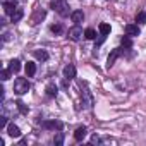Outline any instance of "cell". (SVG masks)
<instances>
[{"label": "cell", "instance_id": "cell-20", "mask_svg": "<svg viewBox=\"0 0 146 146\" xmlns=\"http://www.w3.org/2000/svg\"><path fill=\"white\" fill-rule=\"evenodd\" d=\"M46 95L48 96H57V86L55 84H48L46 86Z\"/></svg>", "mask_w": 146, "mask_h": 146}, {"label": "cell", "instance_id": "cell-3", "mask_svg": "<svg viewBox=\"0 0 146 146\" xmlns=\"http://www.w3.org/2000/svg\"><path fill=\"white\" fill-rule=\"evenodd\" d=\"M69 38H70L72 41H79V40L83 38V29L79 28V24H76L74 28L69 29Z\"/></svg>", "mask_w": 146, "mask_h": 146}, {"label": "cell", "instance_id": "cell-15", "mask_svg": "<svg viewBox=\"0 0 146 146\" xmlns=\"http://www.w3.org/2000/svg\"><path fill=\"white\" fill-rule=\"evenodd\" d=\"M35 58H38V60H41V62H45V60H48V53L45 52V50H35Z\"/></svg>", "mask_w": 146, "mask_h": 146}, {"label": "cell", "instance_id": "cell-1", "mask_svg": "<svg viewBox=\"0 0 146 146\" xmlns=\"http://www.w3.org/2000/svg\"><path fill=\"white\" fill-rule=\"evenodd\" d=\"M50 7H52L57 14H60L62 17H67L69 14H72V12L69 11V4L65 2V0H52V2H50Z\"/></svg>", "mask_w": 146, "mask_h": 146}, {"label": "cell", "instance_id": "cell-26", "mask_svg": "<svg viewBox=\"0 0 146 146\" xmlns=\"http://www.w3.org/2000/svg\"><path fill=\"white\" fill-rule=\"evenodd\" d=\"M122 45H124V46H127V48H131V46H132V41H131V38L124 36V38H122Z\"/></svg>", "mask_w": 146, "mask_h": 146}, {"label": "cell", "instance_id": "cell-5", "mask_svg": "<svg viewBox=\"0 0 146 146\" xmlns=\"http://www.w3.org/2000/svg\"><path fill=\"white\" fill-rule=\"evenodd\" d=\"M70 19H72V23H74V24H81L84 21V12L83 11H74V12L70 14Z\"/></svg>", "mask_w": 146, "mask_h": 146}, {"label": "cell", "instance_id": "cell-11", "mask_svg": "<svg viewBox=\"0 0 146 146\" xmlns=\"http://www.w3.org/2000/svg\"><path fill=\"white\" fill-rule=\"evenodd\" d=\"M125 35H127V36H137V35H139L137 24H127V26H125Z\"/></svg>", "mask_w": 146, "mask_h": 146}, {"label": "cell", "instance_id": "cell-22", "mask_svg": "<svg viewBox=\"0 0 146 146\" xmlns=\"http://www.w3.org/2000/svg\"><path fill=\"white\" fill-rule=\"evenodd\" d=\"M136 23H139V24H144L146 23V11H143V12H139L136 16Z\"/></svg>", "mask_w": 146, "mask_h": 146}, {"label": "cell", "instance_id": "cell-14", "mask_svg": "<svg viewBox=\"0 0 146 146\" xmlns=\"http://www.w3.org/2000/svg\"><path fill=\"white\" fill-rule=\"evenodd\" d=\"M86 137V127L83 125V127H78L76 129V132H74V139L76 141H83Z\"/></svg>", "mask_w": 146, "mask_h": 146}, {"label": "cell", "instance_id": "cell-25", "mask_svg": "<svg viewBox=\"0 0 146 146\" xmlns=\"http://www.w3.org/2000/svg\"><path fill=\"white\" fill-rule=\"evenodd\" d=\"M16 105H17V108H19V112H21V113H28V107H26L23 102H17Z\"/></svg>", "mask_w": 146, "mask_h": 146}, {"label": "cell", "instance_id": "cell-7", "mask_svg": "<svg viewBox=\"0 0 146 146\" xmlns=\"http://www.w3.org/2000/svg\"><path fill=\"white\" fill-rule=\"evenodd\" d=\"M83 105H84L86 108H91V107H93V96H91V93H90L88 90L83 91Z\"/></svg>", "mask_w": 146, "mask_h": 146}, {"label": "cell", "instance_id": "cell-21", "mask_svg": "<svg viewBox=\"0 0 146 146\" xmlns=\"http://www.w3.org/2000/svg\"><path fill=\"white\" fill-rule=\"evenodd\" d=\"M53 143H55V146H62L64 144V134L62 132H57V136L53 137Z\"/></svg>", "mask_w": 146, "mask_h": 146}, {"label": "cell", "instance_id": "cell-12", "mask_svg": "<svg viewBox=\"0 0 146 146\" xmlns=\"http://www.w3.org/2000/svg\"><path fill=\"white\" fill-rule=\"evenodd\" d=\"M36 74V64L35 62H28L26 64V76L28 78H33Z\"/></svg>", "mask_w": 146, "mask_h": 146}, {"label": "cell", "instance_id": "cell-24", "mask_svg": "<svg viewBox=\"0 0 146 146\" xmlns=\"http://www.w3.org/2000/svg\"><path fill=\"white\" fill-rule=\"evenodd\" d=\"M11 74H12L11 69H4V70H2V81H7V79L11 78Z\"/></svg>", "mask_w": 146, "mask_h": 146}, {"label": "cell", "instance_id": "cell-8", "mask_svg": "<svg viewBox=\"0 0 146 146\" xmlns=\"http://www.w3.org/2000/svg\"><path fill=\"white\" fill-rule=\"evenodd\" d=\"M43 125L46 127V129H57V131H60L62 127H64V124L60 122V120H46V122H43Z\"/></svg>", "mask_w": 146, "mask_h": 146}, {"label": "cell", "instance_id": "cell-28", "mask_svg": "<svg viewBox=\"0 0 146 146\" xmlns=\"http://www.w3.org/2000/svg\"><path fill=\"white\" fill-rule=\"evenodd\" d=\"M98 143H100V137L98 136H93L91 137V144H98Z\"/></svg>", "mask_w": 146, "mask_h": 146}, {"label": "cell", "instance_id": "cell-6", "mask_svg": "<svg viewBox=\"0 0 146 146\" xmlns=\"http://www.w3.org/2000/svg\"><path fill=\"white\" fill-rule=\"evenodd\" d=\"M119 55H120V50H119V48L112 50V53H110V55H108V58H107V67H108V69L115 64V60L119 58Z\"/></svg>", "mask_w": 146, "mask_h": 146}, {"label": "cell", "instance_id": "cell-4", "mask_svg": "<svg viewBox=\"0 0 146 146\" xmlns=\"http://www.w3.org/2000/svg\"><path fill=\"white\" fill-rule=\"evenodd\" d=\"M64 78L65 79H74L76 78V67L72 65V64H69V65L64 67Z\"/></svg>", "mask_w": 146, "mask_h": 146}, {"label": "cell", "instance_id": "cell-10", "mask_svg": "<svg viewBox=\"0 0 146 146\" xmlns=\"http://www.w3.org/2000/svg\"><path fill=\"white\" fill-rule=\"evenodd\" d=\"M7 134L12 136V137H19V136H21V129H19L16 124H9V125H7Z\"/></svg>", "mask_w": 146, "mask_h": 146}, {"label": "cell", "instance_id": "cell-23", "mask_svg": "<svg viewBox=\"0 0 146 146\" xmlns=\"http://www.w3.org/2000/svg\"><path fill=\"white\" fill-rule=\"evenodd\" d=\"M50 29H52V33H55V35H60L64 28H62L60 24H52V26H50Z\"/></svg>", "mask_w": 146, "mask_h": 146}, {"label": "cell", "instance_id": "cell-19", "mask_svg": "<svg viewBox=\"0 0 146 146\" xmlns=\"http://www.w3.org/2000/svg\"><path fill=\"white\" fill-rule=\"evenodd\" d=\"M84 36H86L88 40H95V38H96V31H95L93 28H88V29L84 31Z\"/></svg>", "mask_w": 146, "mask_h": 146}, {"label": "cell", "instance_id": "cell-2", "mask_svg": "<svg viewBox=\"0 0 146 146\" xmlns=\"http://www.w3.org/2000/svg\"><path fill=\"white\" fill-rule=\"evenodd\" d=\"M28 91H29V83H28V79L17 78V79L14 81V93L24 95V93H28Z\"/></svg>", "mask_w": 146, "mask_h": 146}, {"label": "cell", "instance_id": "cell-13", "mask_svg": "<svg viewBox=\"0 0 146 146\" xmlns=\"http://www.w3.org/2000/svg\"><path fill=\"white\" fill-rule=\"evenodd\" d=\"M45 14H46V12H45V9H38V11H36V14H35V16H33V19H31V24H38V23L45 17Z\"/></svg>", "mask_w": 146, "mask_h": 146}, {"label": "cell", "instance_id": "cell-9", "mask_svg": "<svg viewBox=\"0 0 146 146\" xmlns=\"http://www.w3.org/2000/svg\"><path fill=\"white\" fill-rule=\"evenodd\" d=\"M16 2H17V0H12V2H4V11H5L7 16H12L17 11L16 9Z\"/></svg>", "mask_w": 146, "mask_h": 146}, {"label": "cell", "instance_id": "cell-17", "mask_svg": "<svg viewBox=\"0 0 146 146\" xmlns=\"http://www.w3.org/2000/svg\"><path fill=\"white\" fill-rule=\"evenodd\" d=\"M23 16H24V11H23V9H17V11L11 16V17H12V23H19V21L23 19Z\"/></svg>", "mask_w": 146, "mask_h": 146}, {"label": "cell", "instance_id": "cell-18", "mask_svg": "<svg viewBox=\"0 0 146 146\" xmlns=\"http://www.w3.org/2000/svg\"><path fill=\"white\" fill-rule=\"evenodd\" d=\"M98 29H100V35H102V36H107V35L110 33V24H107V23H102V24L98 26Z\"/></svg>", "mask_w": 146, "mask_h": 146}, {"label": "cell", "instance_id": "cell-16", "mask_svg": "<svg viewBox=\"0 0 146 146\" xmlns=\"http://www.w3.org/2000/svg\"><path fill=\"white\" fill-rule=\"evenodd\" d=\"M9 69H11L12 72H19V70H21V62H19L17 58L11 60V62H9Z\"/></svg>", "mask_w": 146, "mask_h": 146}, {"label": "cell", "instance_id": "cell-27", "mask_svg": "<svg viewBox=\"0 0 146 146\" xmlns=\"http://www.w3.org/2000/svg\"><path fill=\"white\" fill-rule=\"evenodd\" d=\"M5 125H7V117L2 115V117H0V127H5Z\"/></svg>", "mask_w": 146, "mask_h": 146}]
</instances>
